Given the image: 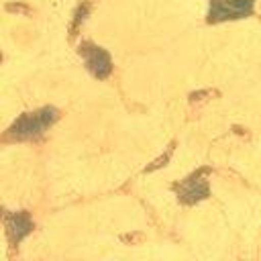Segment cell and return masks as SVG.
I'll list each match as a JSON object with an SVG mask.
<instances>
[{"label":"cell","mask_w":261,"mask_h":261,"mask_svg":"<svg viewBox=\"0 0 261 261\" xmlns=\"http://www.w3.org/2000/svg\"><path fill=\"white\" fill-rule=\"evenodd\" d=\"M59 112L53 106H45L35 112H24L20 118L14 120V124L6 130V139L10 141H31L39 139L55 120Z\"/></svg>","instance_id":"cell-1"},{"label":"cell","mask_w":261,"mask_h":261,"mask_svg":"<svg viewBox=\"0 0 261 261\" xmlns=\"http://www.w3.org/2000/svg\"><path fill=\"white\" fill-rule=\"evenodd\" d=\"M253 4L255 0H210L208 22L245 18L253 12Z\"/></svg>","instance_id":"cell-2"},{"label":"cell","mask_w":261,"mask_h":261,"mask_svg":"<svg viewBox=\"0 0 261 261\" xmlns=\"http://www.w3.org/2000/svg\"><path fill=\"white\" fill-rule=\"evenodd\" d=\"M206 169H200L196 173H192L190 177H186L181 184L175 186L177 198L184 204H196L200 200H204L208 196V179H206Z\"/></svg>","instance_id":"cell-3"},{"label":"cell","mask_w":261,"mask_h":261,"mask_svg":"<svg viewBox=\"0 0 261 261\" xmlns=\"http://www.w3.org/2000/svg\"><path fill=\"white\" fill-rule=\"evenodd\" d=\"M80 55L84 57L86 67L90 69L92 75H96V77L102 80V77H106L110 73V69H112L110 55L102 47H98L94 43H82L80 45Z\"/></svg>","instance_id":"cell-4"},{"label":"cell","mask_w":261,"mask_h":261,"mask_svg":"<svg viewBox=\"0 0 261 261\" xmlns=\"http://www.w3.org/2000/svg\"><path fill=\"white\" fill-rule=\"evenodd\" d=\"M4 224H6V234L8 241L12 245H18L31 230H33V220L29 218L27 212H12L4 216Z\"/></svg>","instance_id":"cell-5"}]
</instances>
